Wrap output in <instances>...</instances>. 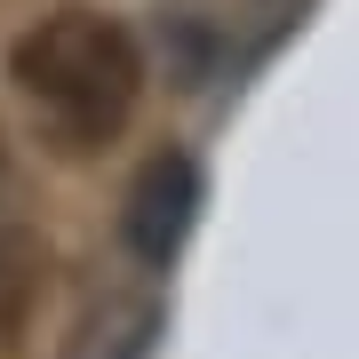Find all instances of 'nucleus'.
I'll use <instances>...</instances> for the list:
<instances>
[{"instance_id":"obj_3","label":"nucleus","mask_w":359,"mask_h":359,"mask_svg":"<svg viewBox=\"0 0 359 359\" xmlns=\"http://www.w3.org/2000/svg\"><path fill=\"white\" fill-rule=\"evenodd\" d=\"M48 240H40L32 224H0V344H16L32 320H40V304H48Z\"/></svg>"},{"instance_id":"obj_2","label":"nucleus","mask_w":359,"mask_h":359,"mask_svg":"<svg viewBox=\"0 0 359 359\" xmlns=\"http://www.w3.org/2000/svg\"><path fill=\"white\" fill-rule=\"evenodd\" d=\"M192 216H200V168H192V152H152L136 168L128 200H120V240H128L136 264L168 271L176 248L192 240Z\"/></svg>"},{"instance_id":"obj_1","label":"nucleus","mask_w":359,"mask_h":359,"mask_svg":"<svg viewBox=\"0 0 359 359\" xmlns=\"http://www.w3.org/2000/svg\"><path fill=\"white\" fill-rule=\"evenodd\" d=\"M8 80L25 88L48 152L96 160L104 144H120V128H128L136 104H144V48H136V32L112 8L65 0L32 32H16Z\"/></svg>"}]
</instances>
